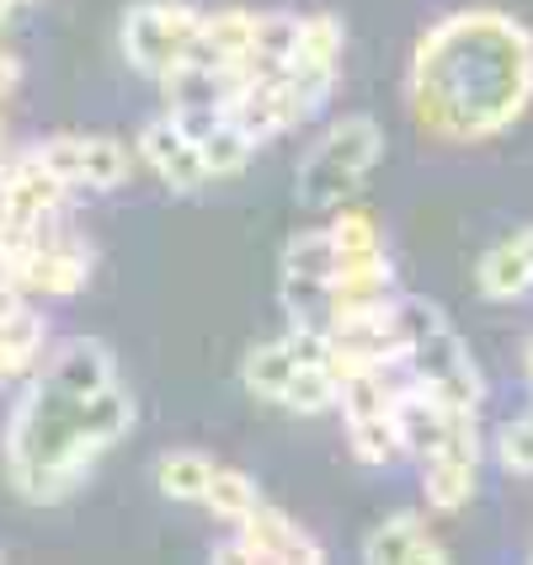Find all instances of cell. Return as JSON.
I'll return each instance as SVG.
<instances>
[{
  "mask_svg": "<svg viewBox=\"0 0 533 565\" xmlns=\"http://www.w3.org/2000/svg\"><path fill=\"white\" fill-rule=\"evenodd\" d=\"M0 198H6V177H0Z\"/></svg>",
  "mask_w": 533,
  "mask_h": 565,
  "instance_id": "32",
  "label": "cell"
},
{
  "mask_svg": "<svg viewBox=\"0 0 533 565\" xmlns=\"http://www.w3.org/2000/svg\"><path fill=\"white\" fill-rule=\"evenodd\" d=\"M113 379H118V369H113V352L102 342H64L49 358V384L64 390L70 401H86L96 390H107Z\"/></svg>",
  "mask_w": 533,
  "mask_h": 565,
  "instance_id": "12",
  "label": "cell"
},
{
  "mask_svg": "<svg viewBox=\"0 0 533 565\" xmlns=\"http://www.w3.org/2000/svg\"><path fill=\"white\" fill-rule=\"evenodd\" d=\"M32 156L43 160L60 182L70 188H81V134H54V139H43V145H32Z\"/></svg>",
  "mask_w": 533,
  "mask_h": 565,
  "instance_id": "26",
  "label": "cell"
},
{
  "mask_svg": "<svg viewBox=\"0 0 533 565\" xmlns=\"http://www.w3.org/2000/svg\"><path fill=\"white\" fill-rule=\"evenodd\" d=\"M475 282H480L486 299H523L533 288V230H523V235H512V241L480 256Z\"/></svg>",
  "mask_w": 533,
  "mask_h": 565,
  "instance_id": "13",
  "label": "cell"
},
{
  "mask_svg": "<svg viewBox=\"0 0 533 565\" xmlns=\"http://www.w3.org/2000/svg\"><path fill=\"white\" fill-rule=\"evenodd\" d=\"M134 427V395L118 390V379L107 390H96L86 401H75V433L92 443V448H113Z\"/></svg>",
  "mask_w": 533,
  "mask_h": 565,
  "instance_id": "14",
  "label": "cell"
},
{
  "mask_svg": "<svg viewBox=\"0 0 533 565\" xmlns=\"http://www.w3.org/2000/svg\"><path fill=\"white\" fill-rule=\"evenodd\" d=\"M102 448L75 433V401L54 390L49 379L28 384L22 401L11 406L6 422V475L28 502H64L75 497L86 480Z\"/></svg>",
  "mask_w": 533,
  "mask_h": 565,
  "instance_id": "2",
  "label": "cell"
},
{
  "mask_svg": "<svg viewBox=\"0 0 533 565\" xmlns=\"http://www.w3.org/2000/svg\"><path fill=\"white\" fill-rule=\"evenodd\" d=\"M203 32V11L188 0H145L128 6L124 17V54L134 70L166 81L171 70H182L192 60V43Z\"/></svg>",
  "mask_w": 533,
  "mask_h": 565,
  "instance_id": "4",
  "label": "cell"
},
{
  "mask_svg": "<svg viewBox=\"0 0 533 565\" xmlns=\"http://www.w3.org/2000/svg\"><path fill=\"white\" fill-rule=\"evenodd\" d=\"M497 465L512 475H533V411L497 433Z\"/></svg>",
  "mask_w": 533,
  "mask_h": 565,
  "instance_id": "25",
  "label": "cell"
},
{
  "mask_svg": "<svg viewBox=\"0 0 533 565\" xmlns=\"http://www.w3.org/2000/svg\"><path fill=\"white\" fill-rule=\"evenodd\" d=\"M11 11H17V0H0V22H6V17H11Z\"/></svg>",
  "mask_w": 533,
  "mask_h": 565,
  "instance_id": "30",
  "label": "cell"
},
{
  "mask_svg": "<svg viewBox=\"0 0 533 565\" xmlns=\"http://www.w3.org/2000/svg\"><path fill=\"white\" fill-rule=\"evenodd\" d=\"M422 491H427V507L459 512L475 497V459H454V454L422 459Z\"/></svg>",
  "mask_w": 533,
  "mask_h": 565,
  "instance_id": "16",
  "label": "cell"
},
{
  "mask_svg": "<svg viewBox=\"0 0 533 565\" xmlns=\"http://www.w3.org/2000/svg\"><path fill=\"white\" fill-rule=\"evenodd\" d=\"M214 561L235 565V561H267V565H320L326 561V550H320V539L310 529H299L288 512L278 507H256L252 518H241L235 523V539L224 544Z\"/></svg>",
  "mask_w": 533,
  "mask_h": 565,
  "instance_id": "6",
  "label": "cell"
},
{
  "mask_svg": "<svg viewBox=\"0 0 533 565\" xmlns=\"http://www.w3.org/2000/svg\"><path fill=\"white\" fill-rule=\"evenodd\" d=\"M0 177H6V198H0V209H6V214H17V220H49V214H60L64 209L70 182H60V177L32 156V150L11 160Z\"/></svg>",
  "mask_w": 533,
  "mask_h": 565,
  "instance_id": "11",
  "label": "cell"
},
{
  "mask_svg": "<svg viewBox=\"0 0 533 565\" xmlns=\"http://www.w3.org/2000/svg\"><path fill=\"white\" fill-rule=\"evenodd\" d=\"M523 369H529V384H533V342H529V352H523Z\"/></svg>",
  "mask_w": 533,
  "mask_h": 565,
  "instance_id": "29",
  "label": "cell"
},
{
  "mask_svg": "<svg viewBox=\"0 0 533 565\" xmlns=\"http://www.w3.org/2000/svg\"><path fill=\"white\" fill-rule=\"evenodd\" d=\"M406 369L416 384H427V390H438L448 406H480V369H475V358L465 352V342L454 337V326H448V315L433 320L427 331H416L406 342Z\"/></svg>",
  "mask_w": 533,
  "mask_h": 565,
  "instance_id": "5",
  "label": "cell"
},
{
  "mask_svg": "<svg viewBox=\"0 0 533 565\" xmlns=\"http://www.w3.org/2000/svg\"><path fill=\"white\" fill-rule=\"evenodd\" d=\"M209 475H214V459L198 454V448H177V454H166V459L156 465L160 491H166L171 502H203Z\"/></svg>",
  "mask_w": 533,
  "mask_h": 565,
  "instance_id": "17",
  "label": "cell"
},
{
  "mask_svg": "<svg viewBox=\"0 0 533 565\" xmlns=\"http://www.w3.org/2000/svg\"><path fill=\"white\" fill-rule=\"evenodd\" d=\"M128 182V150L107 134H81V188L113 192Z\"/></svg>",
  "mask_w": 533,
  "mask_h": 565,
  "instance_id": "18",
  "label": "cell"
},
{
  "mask_svg": "<svg viewBox=\"0 0 533 565\" xmlns=\"http://www.w3.org/2000/svg\"><path fill=\"white\" fill-rule=\"evenodd\" d=\"M326 230H331L337 252H379V246H384V230H379V220H374V214H358V209H342V214L326 224Z\"/></svg>",
  "mask_w": 533,
  "mask_h": 565,
  "instance_id": "24",
  "label": "cell"
},
{
  "mask_svg": "<svg viewBox=\"0 0 533 565\" xmlns=\"http://www.w3.org/2000/svg\"><path fill=\"white\" fill-rule=\"evenodd\" d=\"M198 156H203V166H209V182H224V177H241V171H246L252 139L230 124V118H220V124L198 139Z\"/></svg>",
  "mask_w": 533,
  "mask_h": 565,
  "instance_id": "21",
  "label": "cell"
},
{
  "mask_svg": "<svg viewBox=\"0 0 533 565\" xmlns=\"http://www.w3.org/2000/svg\"><path fill=\"white\" fill-rule=\"evenodd\" d=\"M363 561H374V565H443L448 550L433 539V529H427L422 518L395 512V518H384L379 529H369V539H363Z\"/></svg>",
  "mask_w": 533,
  "mask_h": 565,
  "instance_id": "9",
  "label": "cell"
},
{
  "mask_svg": "<svg viewBox=\"0 0 533 565\" xmlns=\"http://www.w3.org/2000/svg\"><path fill=\"white\" fill-rule=\"evenodd\" d=\"M411 113L438 139H491L533 102V32L507 11H454L416 38Z\"/></svg>",
  "mask_w": 533,
  "mask_h": 565,
  "instance_id": "1",
  "label": "cell"
},
{
  "mask_svg": "<svg viewBox=\"0 0 533 565\" xmlns=\"http://www.w3.org/2000/svg\"><path fill=\"white\" fill-rule=\"evenodd\" d=\"M252 38H256V11H241V6H230V11H214V17H203V32H198V43H192V60L198 70H246V54H252Z\"/></svg>",
  "mask_w": 533,
  "mask_h": 565,
  "instance_id": "10",
  "label": "cell"
},
{
  "mask_svg": "<svg viewBox=\"0 0 533 565\" xmlns=\"http://www.w3.org/2000/svg\"><path fill=\"white\" fill-rule=\"evenodd\" d=\"M347 443H352V459H363V465H395L406 448H401V433H395V416L390 411H379V416H358V422H347Z\"/></svg>",
  "mask_w": 533,
  "mask_h": 565,
  "instance_id": "20",
  "label": "cell"
},
{
  "mask_svg": "<svg viewBox=\"0 0 533 565\" xmlns=\"http://www.w3.org/2000/svg\"><path fill=\"white\" fill-rule=\"evenodd\" d=\"M139 156H145V166H150L171 192L209 188V166L198 156V139H192L171 113H166V118H150V124L139 128Z\"/></svg>",
  "mask_w": 533,
  "mask_h": 565,
  "instance_id": "7",
  "label": "cell"
},
{
  "mask_svg": "<svg viewBox=\"0 0 533 565\" xmlns=\"http://www.w3.org/2000/svg\"><path fill=\"white\" fill-rule=\"evenodd\" d=\"M454 411L459 406H448L438 390H427V384H416V379H411L406 390H395V406H390L395 433H401V448L416 454V459L438 454L443 438H448V427H454Z\"/></svg>",
  "mask_w": 533,
  "mask_h": 565,
  "instance_id": "8",
  "label": "cell"
},
{
  "mask_svg": "<svg viewBox=\"0 0 533 565\" xmlns=\"http://www.w3.org/2000/svg\"><path fill=\"white\" fill-rule=\"evenodd\" d=\"M278 406L299 411V416H320V411H331L337 406V379H331V369H326V363H299Z\"/></svg>",
  "mask_w": 533,
  "mask_h": 565,
  "instance_id": "23",
  "label": "cell"
},
{
  "mask_svg": "<svg viewBox=\"0 0 533 565\" xmlns=\"http://www.w3.org/2000/svg\"><path fill=\"white\" fill-rule=\"evenodd\" d=\"M17 86H22V60L11 49H0V96H11Z\"/></svg>",
  "mask_w": 533,
  "mask_h": 565,
  "instance_id": "28",
  "label": "cell"
},
{
  "mask_svg": "<svg viewBox=\"0 0 533 565\" xmlns=\"http://www.w3.org/2000/svg\"><path fill=\"white\" fill-rule=\"evenodd\" d=\"M22 310H28V294H22L11 278H0V326H6V320H17Z\"/></svg>",
  "mask_w": 533,
  "mask_h": 565,
  "instance_id": "27",
  "label": "cell"
},
{
  "mask_svg": "<svg viewBox=\"0 0 533 565\" xmlns=\"http://www.w3.org/2000/svg\"><path fill=\"white\" fill-rule=\"evenodd\" d=\"M203 502H209V512H214L220 523H230V529H235L241 518H252L256 507H262V491H256V480L246 470H220V465H214Z\"/></svg>",
  "mask_w": 533,
  "mask_h": 565,
  "instance_id": "19",
  "label": "cell"
},
{
  "mask_svg": "<svg viewBox=\"0 0 533 565\" xmlns=\"http://www.w3.org/2000/svg\"><path fill=\"white\" fill-rule=\"evenodd\" d=\"M0 156H6V124H0Z\"/></svg>",
  "mask_w": 533,
  "mask_h": 565,
  "instance_id": "31",
  "label": "cell"
},
{
  "mask_svg": "<svg viewBox=\"0 0 533 565\" xmlns=\"http://www.w3.org/2000/svg\"><path fill=\"white\" fill-rule=\"evenodd\" d=\"M294 43H299V17L262 11V17H256L252 54H246V75H283L288 60H294Z\"/></svg>",
  "mask_w": 533,
  "mask_h": 565,
  "instance_id": "15",
  "label": "cell"
},
{
  "mask_svg": "<svg viewBox=\"0 0 533 565\" xmlns=\"http://www.w3.org/2000/svg\"><path fill=\"white\" fill-rule=\"evenodd\" d=\"M384 156V134L374 118H342L320 134L310 156L299 160V177H294V198L305 209H342L347 192L363 188V177L374 171V160Z\"/></svg>",
  "mask_w": 533,
  "mask_h": 565,
  "instance_id": "3",
  "label": "cell"
},
{
  "mask_svg": "<svg viewBox=\"0 0 533 565\" xmlns=\"http://www.w3.org/2000/svg\"><path fill=\"white\" fill-rule=\"evenodd\" d=\"M337 241H331V230H305V235H294L288 241V252H283V273H294V278H315V282H331L337 273Z\"/></svg>",
  "mask_w": 533,
  "mask_h": 565,
  "instance_id": "22",
  "label": "cell"
}]
</instances>
